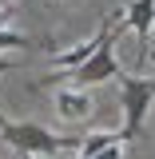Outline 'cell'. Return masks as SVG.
<instances>
[{
  "instance_id": "4fadbf2b",
  "label": "cell",
  "mask_w": 155,
  "mask_h": 159,
  "mask_svg": "<svg viewBox=\"0 0 155 159\" xmlns=\"http://www.w3.org/2000/svg\"><path fill=\"white\" fill-rule=\"evenodd\" d=\"M24 159H28V155H24Z\"/></svg>"
},
{
  "instance_id": "9c48e42d",
  "label": "cell",
  "mask_w": 155,
  "mask_h": 159,
  "mask_svg": "<svg viewBox=\"0 0 155 159\" xmlns=\"http://www.w3.org/2000/svg\"><path fill=\"white\" fill-rule=\"evenodd\" d=\"M88 159H123V143H112L107 151H99V155H88Z\"/></svg>"
},
{
  "instance_id": "ba28073f",
  "label": "cell",
  "mask_w": 155,
  "mask_h": 159,
  "mask_svg": "<svg viewBox=\"0 0 155 159\" xmlns=\"http://www.w3.org/2000/svg\"><path fill=\"white\" fill-rule=\"evenodd\" d=\"M16 48H32V40L12 32V28H0V56H4V52H16Z\"/></svg>"
},
{
  "instance_id": "7a4b0ae2",
  "label": "cell",
  "mask_w": 155,
  "mask_h": 159,
  "mask_svg": "<svg viewBox=\"0 0 155 159\" xmlns=\"http://www.w3.org/2000/svg\"><path fill=\"white\" fill-rule=\"evenodd\" d=\"M116 84H119V103H123V139L135 143L143 135V119H147V111L155 103V80L119 72Z\"/></svg>"
},
{
  "instance_id": "8fae6325",
  "label": "cell",
  "mask_w": 155,
  "mask_h": 159,
  "mask_svg": "<svg viewBox=\"0 0 155 159\" xmlns=\"http://www.w3.org/2000/svg\"><path fill=\"white\" fill-rule=\"evenodd\" d=\"M0 4H16V0H0Z\"/></svg>"
},
{
  "instance_id": "6da1fadb",
  "label": "cell",
  "mask_w": 155,
  "mask_h": 159,
  "mask_svg": "<svg viewBox=\"0 0 155 159\" xmlns=\"http://www.w3.org/2000/svg\"><path fill=\"white\" fill-rule=\"evenodd\" d=\"M0 139L16 151L20 159L28 155V159H40V155H60L72 139H60L52 135L44 123H16V119H4L0 116Z\"/></svg>"
},
{
  "instance_id": "8992f818",
  "label": "cell",
  "mask_w": 155,
  "mask_h": 159,
  "mask_svg": "<svg viewBox=\"0 0 155 159\" xmlns=\"http://www.w3.org/2000/svg\"><path fill=\"white\" fill-rule=\"evenodd\" d=\"M56 116L68 119V123H80V119L96 116V99L88 88H72V84H64L56 92Z\"/></svg>"
},
{
  "instance_id": "3957f363",
  "label": "cell",
  "mask_w": 155,
  "mask_h": 159,
  "mask_svg": "<svg viewBox=\"0 0 155 159\" xmlns=\"http://www.w3.org/2000/svg\"><path fill=\"white\" fill-rule=\"evenodd\" d=\"M112 44H116V36L103 40L96 52H92V60H84L80 68L68 72V76H72V88H96V84L119 80V60H116V52H112Z\"/></svg>"
},
{
  "instance_id": "52a82bcc",
  "label": "cell",
  "mask_w": 155,
  "mask_h": 159,
  "mask_svg": "<svg viewBox=\"0 0 155 159\" xmlns=\"http://www.w3.org/2000/svg\"><path fill=\"white\" fill-rule=\"evenodd\" d=\"M112 143H127V139H123V127H103V131H92V135H84V139H80L76 147H80V159H88V155L107 151Z\"/></svg>"
},
{
  "instance_id": "277c9868",
  "label": "cell",
  "mask_w": 155,
  "mask_h": 159,
  "mask_svg": "<svg viewBox=\"0 0 155 159\" xmlns=\"http://www.w3.org/2000/svg\"><path fill=\"white\" fill-rule=\"evenodd\" d=\"M123 24L139 36V60L147 64L151 60V32H155V0H131L123 12Z\"/></svg>"
},
{
  "instance_id": "30bf717a",
  "label": "cell",
  "mask_w": 155,
  "mask_h": 159,
  "mask_svg": "<svg viewBox=\"0 0 155 159\" xmlns=\"http://www.w3.org/2000/svg\"><path fill=\"white\" fill-rule=\"evenodd\" d=\"M8 20H12L8 16V4H0V28H8Z\"/></svg>"
},
{
  "instance_id": "5b68a950",
  "label": "cell",
  "mask_w": 155,
  "mask_h": 159,
  "mask_svg": "<svg viewBox=\"0 0 155 159\" xmlns=\"http://www.w3.org/2000/svg\"><path fill=\"white\" fill-rule=\"evenodd\" d=\"M119 16H123V12H116V16L107 20V24L99 28L96 36H88V40H80V44H72L68 52H56V56H52V64H60V68H68V72H72V68H80L84 60H92V52H96L99 44H103V40H112V36L119 32V28H116V24H119Z\"/></svg>"
},
{
  "instance_id": "7c38bea8",
  "label": "cell",
  "mask_w": 155,
  "mask_h": 159,
  "mask_svg": "<svg viewBox=\"0 0 155 159\" xmlns=\"http://www.w3.org/2000/svg\"><path fill=\"white\" fill-rule=\"evenodd\" d=\"M151 60H155V52H151Z\"/></svg>"
}]
</instances>
